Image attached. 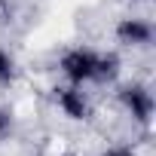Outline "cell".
Segmentation results:
<instances>
[{
    "instance_id": "obj_7",
    "label": "cell",
    "mask_w": 156,
    "mask_h": 156,
    "mask_svg": "<svg viewBox=\"0 0 156 156\" xmlns=\"http://www.w3.org/2000/svg\"><path fill=\"white\" fill-rule=\"evenodd\" d=\"M101 156H135V153L126 150V147H113V150H107V153H101Z\"/></svg>"
},
{
    "instance_id": "obj_3",
    "label": "cell",
    "mask_w": 156,
    "mask_h": 156,
    "mask_svg": "<svg viewBox=\"0 0 156 156\" xmlns=\"http://www.w3.org/2000/svg\"><path fill=\"white\" fill-rule=\"evenodd\" d=\"M61 113L67 119H89V101L83 95V86H67V89H58L55 95Z\"/></svg>"
},
{
    "instance_id": "obj_6",
    "label": "cell",
    "mask_w": 156,
    "mask_h": 156,
    "mask_svg": "<svg viewBox=\"0 0 156 156\" xmlns=\"http://www.w3.org/2000/svg\"><path fill=\"white\" fill-rule=\"evenodd\" d=\"M9 132H12V119H9V113H6V110H0V141H3Z\"/></svg>"
},
{
    "instance_id": "obj_2",
    "label": "cell",
    "mask_w": 156,
    "mask_h": 156,
    "mask_svg": "<svg viewBox=\"0 0 156 156\" xmlns=\"http://www.w3.org/2000/svg\"><path fill=\"white\" fill-rule=\"evenodd\" d=\"M119 98H122V107L132 113L135 122H150V116H153V95L144 86H126L119 92Z\"/></svg>"
},
{
    "instance_id": "obj_1",
    "label": "cell",
    "mask_w": 156,
    "mask_h": 156,
    "mask_svg": "<svg viewBox=\"0 0 156 156\" xmlns=\"http://www.w3.org/2000/svg\"><path fill=\"white\" fill-rule=\"evenodd\" d=\"M61 73H64V80L70 86H83L89 80H98V52L92 49H83V46H76V49H67L58 61Z\"/></svg>"
},
{
    "instance_id": "obj_4",
    "label": "cell",
    "mask_w": 156,
    "mask_h": 156,
    "mask_svg": "<svg viewBox=\"0 0 156 156\" xmlns=\"http://www.w3.org/2000/svg\"><path fill=\"white\" fill-rule=\"evenodd\" d=\"M116 37L126 46H147L153 40V25L147 19H122L116 25Z\"/></svg>"
},
{
    "instance_id": "obj_5",
    "label": "cell",
    "mask_w": 156,
    "mask_h": 156,
    "mask_svg": "<svg viewBox=\"0 0 156 156\" xmlns=\"http://www.w3.org/2000/svg\"><path fill=\"white\" fill-rule=\"evenodd\" d=\"M12 73H16V64H12V55L6 49H0V83H6L12 80Z\"/></svg>"
}]
</instances>
